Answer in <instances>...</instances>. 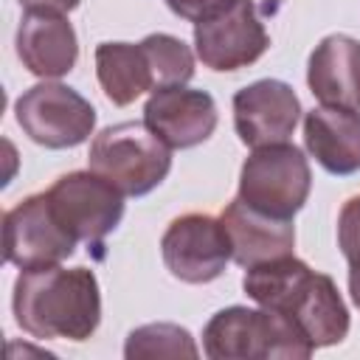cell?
<instances>
[{
	"mask_svg": "<svg viewBox=\"0 0 360 360\" xmlns=\"http://www.w3.org/2000/svg\"><path fill=\"white\" fill-rule=\"evenodd\" d=\"M307 152L338 177L360 172V112L340 107H315L304 115Z\"/></svg>",
	"mask_w": 360,
	"mask_h": 360,
	"instance_id": "2e32d148",
	"label": "cell"
},
{
	"mask_svg": "<svg viewBox=\"0 0 360 360\" xmlns=\"http://www.w3.org/2000/svg\"><path fill=\"white\" fill-rule=\"evenodd\" d=\"M200 349L188 329L177 323H146L127 335L124 357L141 360V357H197Z\"/></svg>",
	"mask_w": 360,
	"mask_h": 360,
	"instance_id": "ac0fdd59",
	"label": "cell"
},
{
	"mask_svg": "<svg viewBox=\"0 0 360 360\" xmlns=\"http://www.w3.org/2000/svg\"><path fill=\"white\" fill-rule=\"evenodd\" d=\"M270 48V37L253 0H236L222 14L194 25V51L211 70H239L253 65Z\"/></svg>",
	"mask_w": 360,
	"mask_h": 360,
	"instance_id": "30bf717a",
	"label": "cell"
},
{
	"mask_svg": "<svg viewBox=\"0 0 360 360\" xmlns=\"http://www.w3.org/2000/svg\"><path fill=\"white\" fill-rule=\"evenodd\" d=\"M14 321L37 340L82 343L101 323L98 278L87 267H39L22 270L11 292Z\"/></svg>",
	"mask_w": 360,
	"mask_h": 360,
	"instance_id": "7a4b0ae2",
	"label": "cell"
},
{
	"mask_svg": "<svg viewBox=\"0 0 360 360\" xmlns=\"http://www.w3.org/2000/svg\"><path fill=\"white\" fill-rule=\"evenodd\" d=\"M202 352L211 360H307L315 349L284 315L267 307H225L205 323Z\"/></svg>",
	"mask_w": 360,
	"mask_h": 360,
	"instance_id": "3957f363",
	"label": "cell"
},
{
	"mask_svg": "<svg viewBox=\"0 0 360 360\" xmlns=\"http://www.w3.org/2000/svg\"><path fill=\"white\" fill-rule=\"evenodd\" d=\"M141 45L146 51V59L155 76V90L186 84L194 76V53L183 39L172 34H149L141 39Z\"/></svg>",
	"mask_w": 360,
	"mask_h": 360,
	"instance_id": "d6986e66",
	"label": "cell"
},
{
	"mask_svg": "<svg viewBox=\"0 0 360 360\" xmlns=\"http://www.w3.org/2000/svg\"><path fill=\"white\" fill-rule=\"evenodd\" d=\"M222 225L231 239L233 262L245 270L270 259L290 256L295 248V228L292 219H276L262 211H253L239 197L231 200L222 211Z\"/></svg>",
	"mask_w": 360,
	"mask_h": 360,
	"instance_id": "9a60e30c",
	"label": "cell"
},
{
	"mask_svg": "<svg viewBox=\"0 0 360 360\" xmlns=\"http://www.w3.org/2000/svg\"><path fill=\"white\" fill-rule=\"evenodd\" d=\"M307 84L323 107L360 110V39L349 34L323 37L309 53Z\"/></svg>",
	"mask_w": 360,
	"mask_h": 360,
	"instance_id": "5bb4252c",
	"label": "cell"
},
{
	"mask_svg": "<svg viewBox=\"0 0 360 360\" xmlns=\"http://www.w3.org/2000/svg\"><path fill=\"white\" fill-rule=\"evenodd\" d=\"M17 56L39 79H59L79 59V39L65 14L25 11L17 28Z\"/></svg>",
	"mask_w": 360,
	"mask_h": 360,
	"instance_id": "4fadbf2b",
	"label": "cell"
},
{
	"mask_svg": "<svg viewBox=\"0 0 360 360\" xmlns=\"http://www.w3.org/2000/svg\"><path fill=\"white\" fill-rule=\"evenodd\" d=\"M160 256L174 278L186 284H208L225 273L233 250L222 219L211 214H183L163 231Z\"/></svg>",
	"mask_w": 360,
	"mask_h": 360,
	"instance_id": "9c48e42d",
	"label": "cell"
},
{
	"mask_svg": "<svg viewBox=\"0 0 360 360\" xmlns=\"http://www.w3.org/2000/svg\"><path fill=\"white\" fill-rule=\"evenodd\" d=\"M76 239L56 219L48 194H31L3 214V256L20 270L62 264L76 253Z\"/></svg>",
	"mask_w": 360,
	"mask_h": 360,
	"instance_id": "ba28073f",
	"label": "cell"
},
{
	"mask_svg": "<svg viewBox=\"0 0 360 360\" xmlns=\"http://www.w3.org/2000/svg\"><path fill=\"white\" fill-rule=\"evenodd\" d=\"M96 76L115 107H127L146 90H155V76L141 42H101L96 48Z\"/></svg>",
	"mask_w": 360,
	"mask_h": 360,
	"instance_id": "e0dca14e",
	"label": "cell"
},
{
	"mask_svg": "<svg viewBox=\"0 0 360 360\" xmlns=\"http://www.w3.org/2000/svg\"><path fill=\"white\" fill-rule=\"evenodd\" d=\"M82 0H20V6L25 11H56V14H68Z\"/></svg>",
	"mask_w": 360,
	"mask_h": 360,
	"instance_id": "7402d4cb",
	"label": "cell"
},
{
	"mask_svg": "<svg viewBox=\"0 0 360 360\" xmlns=\"http://www.w3.org/2000/svg\"><path fill=\"white\" fill-rule=\"evenodd\" d=\"M45 194L56 219L76 242L101 248L104 236L121 225L124 194L93 169L62 174Z\"/></svg>",
	"mask_w": 360,
	"mask_h": 360,
	"instance_id": "52a82bcc",
	"label": "cell"
},
{
	"mask_svg": "<svg viewBox=\"0 0 360 360\" xmlns=\"http://www.w3.org/2000/svg\"><path fill=\"white\" fill-rule=\"evenodd\" d=\"M312 188V172L295 143L253 149L239 169V200L276 219H292Z\"/></svg>",
	"mask_w": 360,
	"mask_h": 360,
	"instance_id": "5b68a950",
	"label": "cell"
},
{
	"mask_svg": "<svg viewBox=\"0 0 360 360\" xmlns=\"http://www.w3.org/2000/svg\"><path fill=\"white\" fill-rule=\"evenodd\" d=\"M22 132L45 149H73L96 129L93 104L62 82H39L14 101Z\"/></svg>",
	"mask_w": 360,
	"mask_h": 360,
	"instance_id": "8992f818",
	"label": "cell"
},
{
	"mask_svg": "<svg viewBox=\"0 0 360 360\" xmlns=\"http://www.w3.org/2000/svg\"><path fill=\"white\" fill-rule=\"evenodd\" d=\"M87 166L124 197H143L166 180L172 169V149L146 124L121 121L104 127L93 138Z\"/></svg>",
	"mask_w": 360,
	"mask_h": 360,
	"instance_id": "277c9868",
	"label": "cell"
},
{
	"mask_svg": "<svg viewBox=\"0 0 360 360\" xmlns=\"http://www.w3.org/2000/svg\"><path fill=\"white\" fill-rule=\"evenodd\" d=\"M242 290L259 307L284 315L312 349L338 346L349 335V309L338 284L292 253L248 267Z\"/></svg>",
	"mask_w": 360,
	"mask_h": 360,
	"instance_id": "6da1fadb",
	"label": "cell"
},
{
	"mask_svg": "<svg viewBox=\"0 0 360 360\" xmlns=\"http://www.w3.org/2000/svg\"><path fill=\"white\" fill-rule=\"evenodd\" d=\"M236 0H166V6L172 8V14H177L180 20H188V22H202V20H211L217 14H222L225 8H231Z\"/></svg>",
	"mask_w": 360,
	"mask_h": 360,
	"instance_id": "44dd1931",
	"label": "cell"
},
{
	"mask_svg": "<svg viewBox=\"0 0 360 360\" xmlns=\"http://www.w3.org/2000/svg\"><path fill=\"white\" fill-rule=\"evenodd\" d=\"M301 112L295 90L278 79H259L233 96V127L250 149L290 141Z\"/></svg>",
	"mask_w": 360,
	"mask_h": 360,
	"instance_id": "8fae6325",
	"label": "cell"
},
{
	"mask_svg": "<svg viewBox=\"0 0 360 360\" xmlns=\"http://www.w3.org/2000/svg\"><path fill=\"white\" fill-rule=\"evenodd\" d=\"M338 248L346 259L360 253V194L349 197L338 214Z\"/></svg>",
	"mask_w": 360,
	"mask_h": 360,
	"instance_id": "ffe728a7",
	"label": "cell"
},
{
	"mask_svg": "<svg viewBox=\"0 0 360 360\" xmlns=\"http://www.w3.org/2000/svg\"><path fill=\"white\" fill-rule=\"evenodd\" d=\"M143 124L169 149H191L214 135L217 104L205 90L186 84L158 87L143 104Z\"/></svg>",
	"mask_w": 360,
	"mask_h": 360,
	"instance_id": "7c38bea8",
	"label": "cell"
},
{
	"mask_svg": "<svg viewBox=\"0 0 360 360\" xmlns=\"http://www.w3.org/2000/svg\"><path fill=\"white\" fill-rule=\"evenodd\" d=\"M346 262H349V295H352L354 307L360 309V253Z\"/></svg>",
	"mask_w": 360,
	"mask_h": 360,
	"instance_id": "603a6c76",
	"label": "cell"
}]
</instances>
